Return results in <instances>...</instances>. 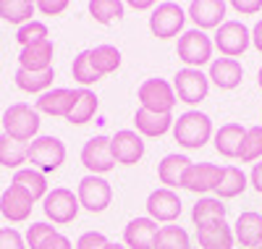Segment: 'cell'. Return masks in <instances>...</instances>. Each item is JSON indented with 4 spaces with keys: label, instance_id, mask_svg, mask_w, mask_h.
I'll return each instance as SVG.
<instances>
[{
    "label": "cell",
    "instance_id": "cell-1",
    "mask_svg": "<svg viewBox=\"0 0 262 249\" xmlns=\"http://www.w3.org/2000/svg\"><path fill=\"white\" fill-rule=\"evenodd\" d=\"M0 126H3L6 137L29 144V142L37 139L42 121H39V113H37L32 105L16 102V105H11V108L3 113V116H0Z\"/></svg>",
    "mask_w": 262,
    "mask_h": 249
},
{
    "label": "cell",
    "instance_id": "cell-2",
    "mask_svg": "<svg viewBox=\"0 0 262 249\" xmlns=\"http://www.w3.org/2000/svg\"><path fill=\"white\" fill-rule=\"evenodd\" d=\"M212 137V121L200 110H186L179 121H173V139L186 150H200Z\"/></svg>",
    "mask_w": 262,
    "mask_h": 249
},
{
    "label": "cell",
    "instance_id": "cell-3",
    "mask_svg": "<svg viewBox=\"0 0 262 249\" xmlns=\"http://www.w3.org/2000/svg\"><path fill=\"white\" fill-rule=\"evenodd\" d=\"M63 160H66V144L58 137H37L34 142H29L27 163H32L34 171L53 173L63 165Z\"/></svg>",
    "mask_w": 262,
    "mask_h": 249
},
{
    "label": "cell",
    "instance_id": "cell-4",
    "mask_svg": "<svg viewBox=\"0 0 262 249\" xmlns=\"http://www.w3.org/2000/svg\"><path fill=\"white\" fill-rule=\"evenodd\" d=\"M249 42H252V32L242 24V21H223V24L215 29V39H212V45L221 50V55L233 58V60L247 53Z\"/></svg>",
    "mask_w": 262,
    "mask_h": 249
},
{
    "label": "cell",
    "instance_id": "cell-5",
    "mask_svg": "<svg viewBox=\"0 0 262 249\" xmlns=\"http://www.w3.org/2000/svg\"><path fill=\"white\" fill-rule=\"evenodd\" d=\"M212 39L205 34V32H200V29H189V32H184L181 37H179V58L186 63V69H200V66H205V63H210V58H212Z\"/></svg>",
    "mask_w": 262,
    "mask_h": 249
},
{
    "label": "cell",
    "instance_id": "cell-6",
    "mask_svg": "<svg viewBox=\"0 0 262 249\" xmlns=\"http://www.w3.org/2000/svg\"><path fill=\"white\" fill-rule=\"evenodd\" d=\"M173 92H176V100L179 102L200 105L202 100H207L210 79L200 69H181L176 76H173Z\"/></svg>",
    "mask_w": 262,
    "mask_h": 249
},
{
    "label": "cell",
    "instance_id": "cell-7",
    "mask_svg": "<svg viewBox=\"0 0 262 249\" xmlns=\"http://www.w3.org/2000/svg\"><path fill=\"white\" fill-rule=\"evenodd\" d=\"M79 208H81L79 197L71 189H66V186H55L53 192H48L45 199H42V210H45V215L55 225H66V223L76 220Z\"/></svg>",
    "mask_w": 262,
    "mask_h": 249
},
{
    "label": "cell",
    "instance_id": "cell-8",
    "mask_svg": "<svg viewBox=\"0 0 262 249\" xmlns=\"http://www.w3.org/2000/svg\"><path fill=\"white\" fill-rule=\"evenodd\" d=\"M139 108L152 110V113H170L173 105H176V92H173V84H168L165 79H147L139 87Z\"/></svg>",
    "mask_w": 262,
    "mask_h": 249
},
{
    "label": "cell",
    "instance_id": "cell-9",
    "mask_svg": "<svg viewBox=\"0 0 262 249\" xmlns=\"http://www.w3.org/2000/svg\"><path fill=\"white\" fill-rule=\"evenodd\" d=\"M184 21H186V11L179 3H160L149 16V32L158 39H170L184 29Z\"/></svg>",
    "mask_w": 262,
    "mask_h": 249
},
{
    "label": "cell",
    "instance_id": "cell-10",
    "mask_svg": "<svg viewBox=\"0 0 262 249\" xmlns=\"http://www.w3.org/2000/svg\"><path fill=\"white\" fill-rule=\"evenodd\" d=\"M79 205L84 210H90V213H102L107 205H111V199H113V189L111 184L102 178V176H84L79 181Z\"/></svg>",
    "mask_w": 262,
    "mask_h": 249
},
{
    "label": "cell",
    "instance_id": "cell-11",
    "mask_svg": "<svg viewBox=\"0 0 262 249\" xmlns=\"http://www.w3.org/2000/svg\"><path fill=\"white\" fill-rule=\"evenodd\" d=\"M81 165L90 171L92 176L111 173L116 168V157L111 152V137H92L81 147Z\"/></svg>",
    "mask_w": 262,
    "mask_h": 249
},
{
    "label": "cell",
    "instance_id": "cell-12",
    "mask_svg": "<svg viewBox=\"0 0 262 249\" xmlns=\"http://www.w3.org/2000/svg\"><path fill=\"white\" fill-rule=\"evenodd\" d=\"M228 3L226 0H191L186 16L196 24V29L205 32V29H217L226 18Z\"/></svg>",
    "mask_w": 262,
    "mask_h": 249
},
{
    "label": "cell",
    "instance_id": "cell-13",
    "mask_svg": "<svg viewBox=\"0 0 262 249\" xmlns=\"http://www.w3.org/2000/svg\"><path fill=\"white\" fill-rule=\"evenodd\" d=\"M32 208H34V199L16 184H11L8 189H3V194H0V215H3L8 223L29 220Z\"/></svg>",
    "mask_w": 262,
    "mask_h": 249
},
{
    "label": "cell",
    "instance_id": "cell-14",
    "mask_svg": "<svg viewBox=\"0 0 262 249\" xmlns=\"http://www.w3.org/2000/svg\"><path fill=\"white\" fill-rule=\"evenodd\" d=\"M111 152L116 157V163L121 165H137L144 157V139L137 131L121 129L116 131V137H111Z\"/></svg>",
    "mask_w": 262,
    "mask_h": 249
},
{
    "label": "cell",
    "instance_id": "cell-15",
    "mask_svg": "<svg viewBox=\"0 0 262 249\" xmlns=\"http://www.w3.org/2000/svg\"><path fill=\"white\" fill-rule=\"evenodd\" d=\"M147 218H152L155 223H173L181 215V197L173 189H155L147 197Z\"/></svg>",
    "mask_w": 262,
    "mask_h": 249
},
{
    "label": "cell",
    "instance_id": "cell-16",
    "mask_svg": "<svg viewBox=\"0 0 262 249\" xmlns=\"http://www.w3.org/2000/svg\"><path fill=\"white\" fill-rule=\"evenodd\" d=\"M221 165H212V163H191L184 173L181 186L194 192V194H205V192H215V186L221 184Z\"/></svg>",
    "mask_w": 262,
    "mask_h": 249
},
{
    "label": "cell",
    "instance_id": "cell-17",
    "mask_svg": "<svg viewBox=\"0 0 262 249\" xmlns=\"http://www.w3.org/2000/svg\"><path fill=\"white\" fill-rule=\"evenodd\" d=\"M53 55H55L53 39L32 42V45H27V48H21V53H18V69L48 71V69H53Z\"/></svg>",
    "mask_w": 262,
    "mask_h": 249
},
{
    "label": "cell",
    "instance_id": "cell-18",
    "mask_svg": "<svg viewBox=\"0 0 262 249\" xmlns=\"http://www.w3.org/2000/svg\"><path fill=\"white\" fill-rule=\"evenodd\" d=\"M74 100H76V89H66V87H55V89H48L45 95H39L34 110L37 113H48V116H60L66 118L74 108Z\"/></svg>",
    "mask_w": 262,
    "mask_h": 249
},
{
    "label": "cell",
    "instance_id": "cell-19",
    "mask_svg": "<svg viewBox=\"0 0 262 249\" xmlns=\"http://www.w3.org/2000/svg\"><path fill=\"white\" fill-rule=\"evenodd\" d=\"M207 79L217 87V89H236L244 79V69L242 63L233 58H215L210 63V74Z\"/></svg>",
    "mask_w": 262,
    "mask_h": 249
},
{
    "label": "cell",
    "instance_id": "cell-20",
    "mask_svg": "<svg viewBox=\"0 0 262 249\" xmlns=\"http://www.w3.org/2000/svg\"><path fill=\"white\" fill-rule=\"evenodd\" d=\"M155 236H158V223L152 218H134L123 231V241L128 249H152Z\"/></svg>",
    "mask_w": 262,
    "mask_h": 249
},
{
    "label": "cell",
    "instance_id": "cell-21",
    "mask_svg": "<svg viewBox=\"0 0 262 249\" xmlns=\"http://www.w3.org/2000/svg\"><path fill=\"white\" fill-rule=\"evenodd\" d=\"M196 241L202 249H233V229L226 220L207 223L202 229H196Z\"/></svg>",
    "mask_w": 262,
    "mask_h": 249
},
{
    "label": "cell",
    "instance_id": "cell-22",
    "mask_svg": "<svg viewBox=\"0 0 262 249\" xmlns=\"http://www.w3.org/2000/svg\"><path fill=\"white\" fill-rule=\"evenodd\" d=\"M134 126L139 137H163V134L173 129V116L170 113H152V110L139 108L134 113Z\"/></svg>",
    "mask_w": 262,
    "mask_h": 249
},
{
    "label": "cell",
    "instance_id": "cell-23",
    "mask_svg": "<svg viewBox=\"0 0 262 249\" xmlns=\"http://www.w3.org/2000/svg\"><path fill=\"white\" fill-rule=\"evenodd\" d=\"M233 239L249 249L262 244V215L259 213H242L233 225Z\"/></svg>",
    "mask_w": 262,
    "mask_h": 249
},
{
    "label": "cell",
    "instance_id": "cell-24",
    "mask_svg": "<svg viewBox=\"0 0 262 249\" xmlns=\"http://www.w3.org/2000/svg\"><path fill=\"white\" fill-rule=\"evenodd\" d=\"M247 129L242 123H223L221 129L215 131V150L221 152L223 157H238L242 152V142H244Z\"/></svg>",
    "mask_w": 262,
    "mask_h": 249
},
{
    "label": "cell",
    "instance_id": "cell-25",
    "mask_svg": "<svg viewBox=\"0 0 262 249\" xmlns=\"http://www.w3.org/2000/svg\"><path fill=\"white\" fill-rule=\"evenodd\" d=\"M189 165H191V160H189L186 155H165L163 160L158 163V178H160V184H165V189L181 186L184 173H186Z\"/></svg>",
    "mask_w": 262,
    "mask_h": 249
},
{
    "label": "cell",
    "instance_id": "cell-26",
    "mask_svg": "<svg viewBox=\"0 0 262 249\" xmlns=\"http://www.w3.org/2000/svg\"><path fill=\"white\" fill-rule=\"evenodd\" d=\"M55 69L48 71H27V69H16V87L27 95H45L48 89H53Z\"/></svg>",
    "mask_w": 262,
    "mask_h": 249
},
{
    "label": "cell",
    "instance_id": "cell-27",
    "mask_svg": "<svg viewBox=\"0 0 262 249\" xmlns=\"http://www.w3.org/2000/svg\"><path fill=\"white\" fill-rule=\"evenodd\" d=\"M11 184H16V186H21L24 189L34 202H39V199H45L48 197V178H45V173H39V171H34V168H18L16 173H13V181Z\"/></svg>",
    "mask_w": 262,
    "mask_h": 249
},
{
    "label": "cell",
    "instance_id": "cell-28",
    "mask_svg": "<svg viewBox=\"0 0 262 249\" xmlns=\"http://www.w3.org/2000/svg\"><path fill=\"white\" fill-rule=\"evenodd\" d=\"M100 102H97V95L92 89H76V100H74V108L71 113L66 116V121L74 123V126H81V123H90L95 118Z\"/></svg>",
    "mask_w": 262,
    "mask_h": 249
},
{
    "label": "cell",
    "instance_id": "cell-29",
    "mask_svg": "<svg viewBox=\"0 0 262 249\" xmlns=\"http://www.w3.org/2000/svg\"><path fill=\"white\" fill-rule=\"evenodd\" d=\"M226 213H228V205H223L217 197H202L191 208V220H194L196 229H202V225H207V223L226 220Z\"/></svg>",
    "mask_w": 262,
    "mask_h": 249
},
{
    "label": "cell",
    "instance_id": "cell-30",
    "mask_svg": "<svg viewBox=\"0 0 262 249\" xmlns=\"http://www.w3.org/2000/svg\"><path fill=\"white\" fill-rule=\"evenodd\" d=\"M244 189H247V176H244V171L242 168H236V165H226L223 168V173H221V184L215 186V194H217V199H233V197H238V194H244Z\"/></svg>",
    "mask_w": 262,
    "mask_h": 249
},
{
    "label": "cell",
    "instance_id": "cell-31",
    "mask_svg": "<svg viewBox=\"0 0 262 249\" xmlns=\"http://www.w3.org/2000/svg\"><path fill=\"white\" fill-rule=\"evenodd\" d=\"M90 60L100 76H107L121 69V50L116 45H97V48L90 50Z\"/></svg>",
    "mask_w": 262,
    "mask_h": 249
},
{
    "label": "cell",
    "instance_id": "cell-32",
    "mask_svg": "<svg viewBox=\"0 0 262 249\" xmlns=\"http://www.w3.org/2000/svg\"><path fill=\"white\" fill-rule=\"evenodd\" d=\"M29 157V144L16 142L6 134H0V165L3 168H21V163H27Z\"/></svg>",
    "mask_w": 262,
    "mask_h": 249
},
{
    "label": "cell",
    "instance_id": "cell-33",
    "mask_svg": "<svg viewBox=\"0 0 262 249\" xmlns=\"http://www.w3.org/2000/svg\"><path fill=\"white\" fill-rule=\"evenodd\" d=\"M34 11L37 8L32 0H0V18L8 21V24H18V27L29 24Z\"/></svg>",
    "mask_w": 262,
    "mask_h": 249
},
{
    "label": "cell",
    "instance_id": "cell-34",
    "mask_svg": "<svg viewBox=\"0 0 262 249\" xmlns=\"http://www.w3.org/2000/svg\"><path fill=\"white\" fill-rule=\"evenodd\" d=\"M86 8H90V16L97 24H113V21L123 18L126 3H121V0H92Z\"/></svg>",
    "mask_w": 262,
    "mask_h": 249
},
{
    "label": "cell",
    "instance_id": "cell-35",
    "mask_svg": "<svg viewBox=\"0 0 262 249\" xmlns=\"http://www.w3.org/2000/svg\"><path fill=\"white\" fill-rule=\"evenodd\" d=\"M152 249H191V241L181 225H163V229H158Z\"/></svg>",
    "mask_w": 262,
    "mask_h": 249
},
{
    "label": "cell",
    "instance_id": "cell-36",
    "mask_svg": "<svg viewBox=\"0 0 262 249\" xmlns=\"http://www.w3.org/2000/svg\"><path fill=\"white\" fill-rule=\"evenodd\" d=\"M71 74H74V81H79L84 89L90 87V84H97L102 76L95 71V66L90 60V50H84L74 58V66H71Z\"/></svg>",
    "mask_w": 262,
    "mask_h": 249
},
{
    "label": "cell",
    "instance_id": "cell-37",
    "mask_svg": "<svg viewBox=\"0 0 262 249\" xmlns=\"http://www.w3.org/2000/svg\"><path fill=\"white\" fill-rule=\"evenodd\" d=\"M262 157V126H249L242 142V152H238V160L242 163H254Z\"/></svg>",
    "mask_w": 262,
    "mask_h": 249
},
{
    "label": "cell",
    "instance_id": "cell-38",
    "mask_svg": "<svg viewBox=\"0 0 262 249\" xmlns=\"http://www.w3.org/2000/svg\"><path fill=\"white\" fill-rule=\"evenodd\" d=\"M39 39H50L48 37V27L42 24V21H29V24H24V27H18V32H16V42L21 45V48H27V45H32V42H39Z\"/></svg>",
    "mask_w": 262,
    "mask_h": 249
},
{
    "label": "cell",
    "instance_id": "cell-39",
    "mask_svg": "<svg viewBox=\"0 0 262 249\" xmlns=\"http://www.w3.org/2000/svg\"><path fill=\"white\" fill-rule=\"evenodd\" d=\"M53 234H55V225H50V223H32L29 229H27L24 241H27V246L39 249V244L45 241V239H50Z\"/></svg>",
    "mask_w": 262,
    "mask_h": 249
},
{
    "label": "cell",
    "instance_id": "cell-40",
    "mask_svg": "<svg viewBox=\"0 0 262 249\" xmlns=\"http://www.w3.org/2000/svg\"><path fill=\"white\" fill-rule=\"evenodd\" d=\"M0 249H27V241L16 229H0Z\"/></svg>",
    "mask_w": 262,
    "mask_h": 249
},
{
    "label": "cell",
    "instance_id": "cell-41",
    "mask_svg": "<svg viewBox=\"0 0 262 249\" xmlns=\"http://www.w3.org/2000/svg\"><path fill=\"white\" fill-rule=\"evenodd\" d=\"M105 246H107V239L100 231H86L76 241V249H105Z\"/></svg>",
    "mask_w": 262,
    "mask_h": 249
},
{
    "label": "cell",
    "instance_id": "cell-42",
    "mask_svg": "<svg viewBox=\"0 0 262 249\" xmlns=\"http://www.w3.org/2000/svg\"><path fill=\"white\" fill-rule=\"evenodd\" d=\"M34 8L42 11L45 16H55V13H63L66 8H69V0H37Z\"/></svg>",
    "mask_w": 262,
    "mask_h": 249
},
{
    "label": "cell",
    "instance_id": "cell-43",
    "mask_svg": "<svg viewBox=\"0 0 262 249\" xmlns=\"http://www.w3.org/2000/svg\"><path fill=\"white\" fill-rule=\"evenodd\" d=\"M39 249H74V244H71V239L69 236H63V234H53L50 239H45L39 244Z\"/></svg>",
    "mask_w": 262,
    "mask_h": 249
},
{
    "label": "cell",
    "instance_id": "cell-44",
    "mask_svg": "<svg viewBox=\"0 0 262 249\" xmlns=\"http://www.w3.org/2000/svg\"><path fill=\"white\" fill-rule=\"evenodd\" d=\"M231 8L238 11V13H259L262 11V3H259V0H233Z\"/></svg>",
    "mask_w": 262,
    "mask_h": 249
},
{
    "label": "cell",
    "instance_id": "cell-45",
    "mask_svg": "<svg viewBox=\"0 0 262 249\" xmlns=\"http://www.w3.org/2000/svg\"><path fill=\"white\" fill-rule=\"evenodd\" d=\"M249 181H252V186L262 194V163H254V168H252V176H249Z\"/></svg>",
    "mask_w": 262,
    "mask_h": 249
},
{
    "label": "cell",
    "instance_id": "cell-46",
    "mask_svg": "<svg viewBox=\"0 0 262 249\" xmlns=\"http://www.w3.org/2000/svg\"><path fill=\"white\" fill-rule=\"evenodd\" d=\"M252 42H254V48L262 53V18L254 24V29H252Z\"/></svg>",
    "mask_w": 262,
    "mask_h": 249
},
{
    "label": "cell",
    "instance_id": "cell-47",
    "mask_svg": "<svg viewBox=\"0 0 262 249\" xmlns=\"http://www.w3.org/2000/svg\"><path fill=\"white\" fill-rule=\"evenodd\" d=\"M152 6H155L152 0H131V3H128V8H134V11H147Z\"/></svg>",
    "mask_w": 262,
    "mask_h": 249
},
{
    "label": "cell",
    "instance_id": "cell-48",
    "mask_svg": "<svg viewBox=\"0 0 262 249\" xmlns=\"http://www.w3.org/2000/svg\"><path fill=\"white\" fill-rule=\"evenodd\" d=\"M105 249H126V246H123V244H116V241H107Z\"/></svg>",
    "mask_w": 262,
    "mask_h": 249
},
{
    "label": "cell",
    "instance_id": "cell-49",
    "mask_svg": "<svg viewBox=\"0 0 262 249\" xmlns=\"http://www.w3.org/2000/svg\"><path fill=\"white\" fill-rule=\"evenodd\" d=\"M257 81H259V89H262V69H259V74H257Z\"/></svg>",
    "mask_w": 262,
    "mask_h": 249
},
{
    "label": "cell",
    "instance_id": "cell-50",
    "mask_svg": "<svg viewBox=\"0 0 262 249\" xmlns=\"http://www.w3.org/2000/svg\"><path fill=\"white\" fill-rule=\"evenodd\" d=\"M252 249H262V244H257V246H252Z\"/></svg>",
    "mask_w": 262,
    "mask_h": 249
},
{
    "label": "cell",
    "instance_id": "cell-51",
    "mask_svg": "<svg viewBox=\"0 0 262 249\" xmlns=\"http://www.w3.org/2000/svg\"><path fill=\"white\" fill-rule=\"evenodd\" d=\"M191 249H196V246H191Z\"/></svg>",
    "mask_w": 262,
    "mask_h": 249
}]
</instances>
